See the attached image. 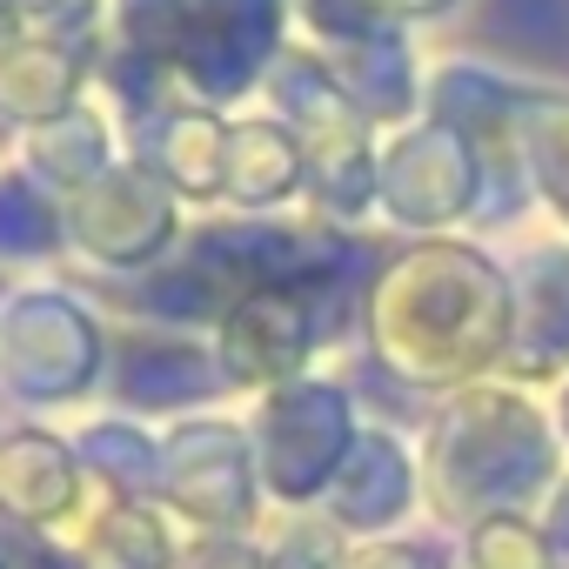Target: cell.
Wrapping results in <instances>:
<instances>
[{
    "label": "cell",
    "mask_w": 569,
    "mask_h": 569,
    "mask_svg": "<svg viewBox=\"0 0 569 569\" xmlns=\"http://www.w3.org/2000/svg\"><path fill=\"white\" fill-rule=\"evenodd\" d=\"M369 322H376V356L402 382L436 389L502 362L522 309L489 254L462 241H429V248H409L376 281Z\"/></svg>",
    "instance_id": "cell-1"
},
{
    "label": "cell",
    "mask_w": 569,
    "mask_h": 569,
    "mask_svg": "<svg viewBox=\"0 0 569 569\" xmlns=\"http://www.w3.org/2000/svg\"><path fill=\"white\" fill-rule=\"evenodd\" d=\"M476 181H482L476 134H462L449 121H429V128L402 134L382 161V194H389L396 221H409V228H436V221L469 214Z\"/></svg>",
    "instance_id": "cell-2"
},
{
    "label": "cell",
    "mask_w": 569,
    "mask_h": 569,
    "mask_svg": "<svg viewBox=\"0 0 569 569\" xmlns=\"http://www.w3.org/2000/svg\"><path fill=\"white\" fill-rule=\"evenodd\" d=\"M221 349H228V369L241 382H274V376L302 369V356H309V302H302V289H254L228 316Z\"/></svg>",
    "instance_id": "cell-3"
},
{
    "label": "cell",
    "mask_w": 569,
    "mask_h": 569,
    "mask_svg": "<svg viewBox=\"0 0 569 569\" xmlns=\"http://www.w3.org/2000/svg\"><path fill=\"white\" fill-rule=\"evenodd\" d=\"M309 174V148L296 128L281 121H241L228 128V194L248 201V208H268V201H289Z\"/></svg>",
    "instance_id": "cell-4"
},
{
    "label": "cell",
    "mask_w": 569,
    "mask_h": 569,
    "mask_svg": "<svg viewBox=\"0 0 569 569\" xmlns=\"http://www.w3.org/2000/svg\"><path fill=\"white\" fill-rule=\"evenodd\" d=\"M516 141H522V154H529L536 194L569 221V94L529 88V94H522V114H516Z\"/></svg>",
    "instance_id": "cell-5"
},
{
    "label": "cell",
    "mask_w": 569,
    "mask_h": 569,
    "mask_svg": "<svg viewBox=\"0 0 569 569\" xmlns=\"http://www.w3.org/2000/svg\"><path fill=\"white\" fill-rule=\"evenodd\" d=\"M469 569H562L556 542L542 522H529L522 509H489L469 522Z\"/></svg>",
    "instance_id": "cell-6"
},
{
    "label": "cell",
    "mask_w": 569,
    "mask_h": 569,
    "mask_svg": "<svg viewBox=\"0 0 569 569\" xmlns=\"http://www.w3.org/2000/svg\"><path fill=\"white\" fill-rule=\"evenodd\" d=\"M161 168L181 194H214L228 188V128L201 121V114H181L161 128Z\"/></svg>",
    "instance_id": "cell-7"
},
{
    "label": "cell",
    "mask_w": 569,
    "mask_h": 569,
    "mask_svg": "<svg viewBox=\"0 0 569 569\" xmlns=\"http://www.w3.org/2000/svg\"><path fill=\"white\" fill-rule=\"evenodd\" d=\"M101 569H168V542L154 529L148 509H114L101 529H94V549H88Z\"/></svg>",
    "instance_id": "cell-8"
},
{
    "label": "cell",
    "mask_w": 569,
    "mask_h": 569,
    "mask_svg": "<svg viewBox=\"0 0 569 569\" xmlns=\"http://www.w3.org/2000/svg\"><path fill=\"white\" fill-rule=\"evenodd\" d=\"M369 8H376L382 21H436V14L456 8V0H369Z\"/></svg>",
    "instance_id": "cell-9"
},
{
    "label": "cell",
    "mask_w": 569,
    "mask_h": 569,
    "mask_svg": "<svg viewBox=\"0 0 569 569\" xmlns=\"http://www.w3.org/2000/svg\"><path fill=\"white\" fill-rule=\"evenodd\" d=\"M356 569H436V562H422V556H409V549H382V556H369V562H356Z\"/></svg>",
    "instance_id": "cell-10"
},
{
    "label": "cell",
    "mask_w": 569,
    "mask_h": 569,
    "mask_svg": "<svg viewBox=\"0 0 569 569\" xmlns=\"http://www.w3.org/2000/svg\"><path fill=\"white\" fill-rule=\"evenodd\" d=\"M562 416H569V396H562Z\"/></svg>",
    "instance_id": "cell-11"
}]
</instances>
